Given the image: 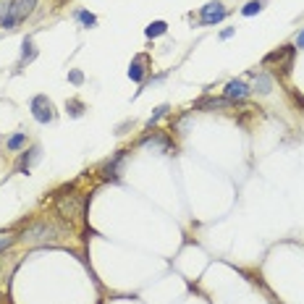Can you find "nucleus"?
<instances>
[{
  "label": "nucleus",
  "instance_id": "obj_1",
  "mask_svg": "<svg viewBox=\"0 0 304 304\" xmlns=\"http://www.w3.org/2000/svg\"><path fill=\"white\" fill-rule=\"evenodd\" d=\"M68 236V228L66 225H60L55 220H37L32 223L29 228H24V234H21V241L29 247H42V244H58V241H63Z\"/></svg>",
  "mask_w": 304,
  "mask_h": 304
},
{
  "label": "nucleus",
  "instance_id": "obj_2",
  "mask_svg": "<svg viewBox=\"0 0 304 304\" xmlns=\"http://www.w3.org/2000/svg\"><path fill=\"white\" fill-rule=\"evenodd\" d=\"M34 6H37V0H11L8 11L0 16V26H3V29H13L19 21H24L29 13L34 11Z\"/></svg>",
  "mask_w": 304,
  "mask_h": 304
},
{
  "label": "nucleus",
  "instance_id": "obj_3",
  "mask_svg": "<svg viewBox=\"0 0 304 304\" xmlns=\"http://www.w3.org/2000/svg\"><path fill=\"white\" fill-rule=\"evenodd\" d=\"M55 210H58V215L66 218V220L82 218V212H84V197H79V194H60L58 200H55Z\"/></svg>",
  "mask_w": 304,
  "mask_h": 304
},
{
  "label": "nucleus",
  "instance_id": "obj_4",
  "mask_svg": "<svg viewBox=\"0 0 304 304\" xmlns=\"http://www.w3.org/2000/svg\"><path fill=\"white\" fill-rule=\"evenodd\" d=\"M32 116L40 121V124H50L55 118V110H53V102L45 97V95H37L32 100Z\"/></svg>",
  "mask_w": 304,
  "mask_h": 304
},
{
  "label": "nucleus",
  "instance_id": "obj_5",
  "mask_svg": "<svg viewBox=\"0 0 304 304\" xmlns=\"http://www.w3.org/2000/svg\"><path fill=\"white\" fill-rule=\"evenodd\" d=\"M223 19H225L223 3H207V6L202 8V13H200V24H202V26H212V24H218V21H223Z\"/></svg>",
  "mask_w": 304,
  "mask_h": 304
},
{
  "label": "nucleus",
  "instance_id": "obj_6",
  "mask_svg": "<svg viewBox=\"0 0 304 304\" xmlns=\"http://www.w3.org/2000/svg\"><path fill=\"white\" fill-rule=\"evenodd\" d=\"M249 95V87L244 84V82H241V79H236V82H228V87H225V97L228 100H244Z\"/></svg>",
  "mask_w": 304,
  "mask_h": 304
},
{
  "label": "nucleus",
  "instance_id": "obj_7",
  "mask_svg": "<svg viewBox=\"0 0 304 304\" xmlns=\"http://www.w3.org/2000/svg\"><path fill=\"white\" fill-rule=\"evenodd\" d=\"M197 108H202V110H223V108H231V100H202Z\"/></svg>",
  "mask_w": 304,
  "mask_h": 304
},
{
  "label": "nucleus",
  "instance_id": "obj_8",
  "mask_svg": "<svg viewBox=\"0 0 304 304\" xmlns=\"http://www.w3.org/2000/svg\"><path fill=\"white\" fill-rule=\"evenodd\" d=\"M144 63H147V58H144V55H139V58H136L134 63H131L129 76H131L134 82H142V76H144V68H142V66H144Z\"/></svg>",
  "mask_w": 304,
  "mask_h": 304
},
{
  "label": "nucleus",
  "instance_id": "obj_9",
  "mask_svg": "<svg viewBox=\"0 0 304 304\" xmlns=\"http://www.w3.org/2000/svg\"><path fill=\"white\" fill-rule=\"evenodd\" d=\"M254 89H257L260 95H268L270 89H273V79H270L268 73H257V79H254Z\"/></svg>",
  "mask_w": 304,
  "mask_h": 304
},
{
  "label": "nucleus",
  "instance_id": "obj_10",
  "mask_svg": "<svg viewBox=\"0 0 304 304\" xmlns=\"http://www.w3.org/2000/svg\"><path fill=\"white\" fill-rule=\"evenodd\" d=\"M121 160H124V155H116L113 158V163H108V165H105V168H102V178H118V165H121Z\"/></svg>",
  "mask_w": 304,
  "mask_h": 304
},
{
  "label": "nucleus",
  "instance_id": "obj_11",
  "mask_svg": "<svg viewBox=\"0 0 304 304\" xmlns=\"http://www.w3.org/2000/svg\"><path fill=\"white\" fill-rule=\"evenodd\" d=\"M165 29H168V26H165V21H155V24H149L144 29V34L147 37H160V34H165Z\"/></svg>",
  "mask_w": 304,
  "mask_h": 304
},
{
  "label": "nucleus",
  "instance_id": "obj_12",
  "mask_svg": "<svg viewBox=\"0 0 304 304\" xmlns=\"http://www.w3.org/2000/svg\"><path fill=\"white\" fill-rule=\"evenodd\" d=\"M34 55H37L34 42L32 40H24V55H21V60H24V63H29V60H34Z\"/></svg>",
  "mask_w": 304,
  "mask_h": 304
},
{
  "label": "nucleus",
  "instance_id": "obj_13",
  "mask_svg": "<svg viewBox=\"0 0 304 304\" xmlns=\"http://www.w3.org/2000/svg\"><path fill=\"white\" fill-rule=\"evenodd\" d=\"M37 158H40V149H37V147H32V149H29V155H24V160H21V171L26 173V171H29V165H32Z\"/></svg>",
  "mask_w": 304,
  "mask_h": 304
},
{
  "label": "nucleus",
  "instance_id": "obj_14",
  "mask_svg": "<svg viewBox=\"0 0 304 304\" xmlns=\"http://www.w3.org/2000/svg\"><path fill=\"white\" fill-rule=\"evenodd\" d=\"M260 11H262V0H252V3L244 6L241 13H244V16H254V13H260Z\"/></svg>",
  "mask_w": 304,
  "mask_h": 304
},
{
  "label": "nucleus",
  "instance_id": "obj_15",
  "mask_svg": "<svg viewBox=\"0 0 304 304\" xmlns=\"http://www.w3.org/2000/svg\"><path fill=\"white\" fill-rule=\"evenodd\" d=\"M24 142H26V134H16V136H11V139H8V149L16 152V149H21V147H24Z\"/></svg>",
  "mask_w": 304,
  "mask_h": 304
},
{
  "label": "nucleus",
  "instance_id": "obj_16",
  "mask_svg": "<svg viewBox=\"0 0 304 304\" xmlns=\"http://www.w3.org/2000/svg\"><path fill=\"white\" fill-rule=\"evenodd\" d=\"M165 113H168V105H160V108L155 110V116H152V118H149V124H147V126L152 129V126H155V124H158V121H160V118H163Z\"/></svg>",
  "mask_w": 304,
  "mask_h": 304
},
{
  "label": "nucleus",
  "instance_id": "obj_17",
  "mask_svg": "<svg viewBox=\"0 0 304 304\" xmlns=\"http://www.w3.org/2000/svg\"><path fill=\"white\" fill-rule=\"evenodd\" d=\"M76 16H79V21H82V24H87V26H95V24H97V19L92 16V13H87V11H79Z\"/></svg>",
  "mask_w": 304,
  "mask_h": 304
},
{
  "label": "nucleus",
  "instance_id": "obj_18",
  "mask_svg": "<svg viewBox=\"0 0 304 304\" xmlns=\"http://www.w3.org/2000/svg\"><path fill=\"white\" fill-rule=\"evenodd\" d=\"M13 244V234H0V254Z\"/></svg>",
  "mask_w": 304,
  "mask_h": 304
},
{
  "label": "nucleus",
  "instance_id": "obj_19",
  "mask_svg": "<svg viewBox=\"0 0 304 304\" xmlns=\"http://www.w3.org/2000/svg\"><path fill=\"white\" fill-rule=\"evenodd\" d=\"M71 116H82V102H71Z\"/></svg>",
  "mask_w": 304,
  "mask_h": 304
},
{
  "label": "nucleus",
  "instance_id": "obj_20",
  "mask_svg": "<svg viewBox=\"0 0 304 304\" xmlns=\"http://www.w3.org/2000/svg\"><path fill=\"white\" fill-rule=\"evenodd\" d=\"M71 82H73V84H79V82H82V73H79V71H73V73H71Z\"/></svg>",
  "mask_w": 304,
  "mask_h": 304
},
{
  "label": "nucleus",
  "instance_id": "obj_21",
  "mask_svg": "<svg viewBox=\"0 0 304 304\" xmlns=\"http://www.w3.org/2000/svg\"><path fill=\"white\" fill-rule=\"evenodd\" d=\"M296 48H304V32L296 37Z\"/></svg>",
  "mask_w": 304,
  "mask_h": 304
}]
</instances>
